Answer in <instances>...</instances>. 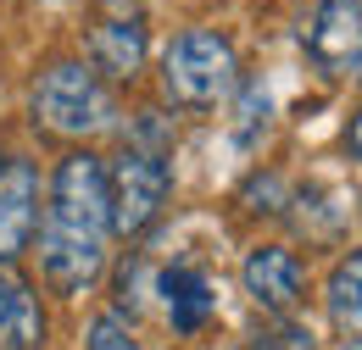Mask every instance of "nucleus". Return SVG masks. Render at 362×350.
<instances>
[{
    "label": "nucleus",
    "instance_id": "6e6552de",
    "mask_svg": "<svg viewBox=\"0 0 362 350\" xmlns=\"http://www.w3.org/2000/svg\"><path fill=\"white\" fill-rule=\"evenodd\" d=\"M240 278H245V295L262 311L290 317V311L301 306V289H307V262L290 245H257L245 256V267H240Z\"/></svg>",
    "mask_w": 362,
    "mask_h": 350
},
{
    "label": "nucleus",
    "instance_id": "7ed1b4c3",
    "mask_svg": "<svg viewBox=\"0 0 362 350\" xmlns=\"http://www.w3.org/2000/svg\"><path fill=\"white\" fill-rule=\"evenodd\" d=\"M240 89V56L228 34L218 28H184L179 40L162 50V95L173 106H189V111H206Z\"/></svg>",
    "mask_w": 362,
    "mask_h": 350
},
{
    "label": "nucleus",
    "instance_id": "39448f33",
    "mask_svg": "<svg viewBox=\"0 0 362 350\" xmlns=\"http://www.w3.org/2000/svg\"><path fill=\"white\" fill-rule=\"evenodd\" d=\"M145 40H151V28H145V6L139 0H100L95 17H90L95 78H112V84L134 78L145 67Z\"/></svg>",
    "mask_w": 362,
    "mask_h": 350
},
{
    "label": "nucleus",
    "instance_id": "20e7f679",
    "mask_svg": "<svg viewBox=\"0 0 362 350\" xmlns=\"http://www.w3.org/2000/svg\"><path fill=\"white\" fill-rule=\"evenodd\" d=\"M173 189V167H168V150H151V145H129L106 162V200H112V234L134 239L145 234L162 200Z\"/></svg>",
    "mask_w": 362,
    "mask_h": 350
},
{
    "label": "nucleus",
    "instance_id": "ddd939ff",
    "mask_svg": "<svg viewBox=\"0 0 362 350\" xmlns=\"http://www.w3.org/2000/svg\"><path fill=\"white\" fill-rule=\"evenodd\" d=\"M251 350H317V339H313V328H301V322L279 317L273 328H262V334L251 339Z\"/></svg>",
    "mask_w": 362,
    "mask_h": 350
},
{
    "label": "nucleus",
    "instance_id": "2eb2a0df",
    "mask_svg": "<svg viewBox=\"0 0 362 350\" xmlns=\"http://www.w3.org/2000/svg\"><path fill=\"white\" fill-rule=\"evenodd\" d=\"M340 145H346V156L351 162H362V106L346 117V133H340Z\"/></svg>",
    "mask_w": 362,
    "mask_h": 350
},
{
    "label": "nucleus",
    "instance_id": "4468645a",
    "mask_svg": "<svg viewBox=\"0 0 362 350\" xmlns=\"http://www.w3.org/2000/svg\"><path fill=\"white\" fill-rule=\"evenodd\" d=\"M139 278H145L139 256H129V262L117 267V317H134L139 311Z\"/></svg>",
    "mask_w": 362,
    "mask_h": 350
},
{
    "label": "nucleus",
    "instance_id": "f03ea898",
    "mask_svg": "<svg viewBox=\"0 0 362 350\" xmlns=\"http://www.w3.org/2000/svg\"><path fill=\"white\" fill-rule=\"evenodd\" d=\"M28 111L56 139H95V133L117 128V100L106 78H95L90 61H50L28 95Z\"/></svg>",
    "mask_w": 362,
    "mask_h": 350
},
{
    "label": "nucleus",
    "instance_id": "1a4fd4ad",
    "mask_svg": "<svg viewBox=\"0 0 362 350\" xmlns=\"http://www.w3.org/2000/svg\"><path fill=\"white\" fill-rule=\"evenodd\" d=\"M156 295H162V311H168L173 334H201V328L218 317V289H212L206 267H195V262L162 267V278H156Z\"/></svg>",
    "mask_w": 362,
    "mask_h": 350
},
{
    "label": "nucleus",
    "instance_id": "0eeeda50",
    "mask_svg": "<svg viewBox=\"0 0 362 350\" xmlns=\"http://www.w3.org/2000/svg\"><path fill=\"white\" fill-rule=\"evenodd\" d=\"M40 228V173L23 156H0V267H11Z\"/></svg>",
    "mask_w": 362,
    "mask_h": 350
},
{
    "label": "nucleus",
    "instance_id": "f8f14e48",
    "mask_svg": "<svg viewBox=\"0 0 362 350\" xmlns=\"http://www.w3.org/2000/svg\"><path fill=\"white\" fill-rule=\"evenodd\" d=\"M84 350H139V339H134V328H129V317L100 311V317H90V328H84Z\"/></svg>",
    "mask_w": 362,
    "mask_h": 350
},
{
    "label": "nucleus",
    "instance_id": "9d476101",
    "mask_svg": "<svg viewBox=\"0 0 362 350\" xmlns=\"http://www.w3.org/2000/svg\"><path fill=\"white\" fill-rule=\"evenodd\" d=\"M0 350H45L40 289L17 267H0Z\"/></svg>",
    "mask_w": 362,
    "mask_h": 350
},
{
    "label": "nucleus",
    "instance_id": "dca6fc26",
    "mask_svg": "<svg viewBox=\"0 0 362 350\" xmlns=\"http://www.w3.org/2000/svg\"><path fill=\"white\" fill-rule=\"evenodd\" d=\"M340 350H362V339H346V345H340Z\"/></svg>",
    "mask_w": 362,
    "mask_h": 350
},
{
    "label": "nucleus",
    "instance_id": "9b49d317",
    "mask_svg": "<svg viewBox=\"0 0 362 350\" xmlns=\"http://www.w3.org/2000/svg\"><path fill=\"white\" fill-rule=\"evenodd\" d=\"M323 311H329V322H334L346 339H362V245H357V251H346L340 262L329 267Z\"/></svg>",
    "mask_w": 362,
    "mask_h": 350
},
{
    "label": "nucleus",
    "instance_id": "f257e3e1",
    "mask_svg": "<svg viewBox=\"0 0 362 350\" xmlns=\"http://www.w3.org/2000/svg\"><path fill=\"white\" fill-rule=\"evenodd\" d=\"M112 200L106 162L90 150H67L50 173V200L40 217V272L56 295H90L106 272Z\"/></svg>",
    "mask_w": 362,
    "mask_h": 350
},
{
    "label": "nucleus",
    "instance_id": "423d86ee",
    "mask_svg": "<svg viewBox=\"0 0 362 350\" xmlns=\"http://www.w3.org/2000/svg\"><path fill=\"white\" fill-rule=\"evenodd\" d=\"M301 50L329 78L351 73L362 61V0H317L313 17L301 23Z\"/></svg>",
    "mask_w": 362,
    "mask_h": 350
}]
</instances>
